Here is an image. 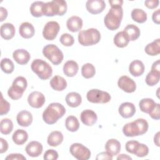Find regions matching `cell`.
Wrapping results in <instances>:
<instances>
[{"label": "cell", "instance_id": "55", "mask_svg": "<svg viewBox=\"0 0 160 160\" xmlns=\"http://www.w3.org/2000/svg\"><path fill=\"white\" fill-rule=\"evenodd\" d=\"M117 159L118 160H120V159H122V160H130L132 159V158L130 157L129 156L127 155V154H122L119 155L117 157Z\"/></svg>", "mask_w": 160, "mask_h": 160}, {"label": "cell", "instance_id": "14", "mask_svg": "<svg viewBox=\"0 0 160 160\" xmlns=\"http://www.w3.org/2000/svg\"><path fill=\"white\" fill-rule=\"evenodd\" d=\"M86 9L92 14L101 13L106 8V3L103 0H88L86 3Z\"/></svg>", "mask_w": 160, "mask_h": 160}, {"label": "cell", "instance_id": "22", "mask_svg": "<svg viewBox=\"0 0 160 160\" xmlns=\"http://www.w3.org/2000/svg\"><path fill=\"white\" fill-rule=\"evenodd\" d=\"M19 32L21 36L23 38L29 39L34 36L35 34V29L31 23L24 22L19 26Z\"/></svg>", "mask_w": 160, "mask_h": 160}, {"label": "cell", "instance_id": "20", "mask_svg": "<svg viewBox=\"0 0 160 160\" xmlns=\"http://www.w3.org/2000/svg\"><path fill=\"white\" fill-rule=\"evenodd\" d=\"M82 19L77 16H72L68 18L66 22V26L69 31L76 32L80 31L82 27Z\"/></svg>", "mask_w": 160, "mask_h": 160}, {"label": "cell", "instance_id": "11", "mask_svg": "<svg viewBox=\"0 0 160 160\" xmlns=\"http://www.w3.org/2000/svg\"><path fill=\"white\" fill-rule=\"evenodd\" d=\"M60 29V26L56 21H51L48 22L42 30V36L44 39L48 41L54 40Z\"/></svg>", "mask_w": 160, "mask_h": 160}, {"label": "cell", "instance_id": "37", "mask_svg": "<svg viewBox=\"0 0 160 160\" xmlns=\"http://www.w3.org/2000/svg\"><path fill=\"white\" fill-rule=\"evenodd\" d=\"M96 74V69L91 63H86L81 68V74L86 79H89Z\"/></svg>", "mask_w": 160, "mask_h": 160}, {"label": "cell", "instance_id": "4", "mask_svg": "<svg viewBox=\"0 0 160 160\" xmlns=\"http://www.w3.org/2000/svg\"><path fill=\"white\" fill-rule=\"evenodd\" d=\"M67 11V3L64 0H53L44 4L43 16H63Z\"/></svg>", "mask_w": 160, "mask_h": 160}, {"label": "cell", "instance_id": "1", "mask_svg": "<svg viewBox=\"0 0 160 160\" xmlns=\"http://www.w3.org/2000/svg\"><path fill=\"white\" fill-rule=\"evenodd\" d=\"M66 113V109L59 102H52L48 105L42 113V119L48 124H53Z\"/></svg>", "mask_w": 160, "mask_h": 160}, {"label": "cell", "instance_id": "48", "mask_svg": "<svg viewBox=\"0 0 160 160\" xmlns=\"http://www.w3.org/2000/svg\"><path fill=\"white\" fill-rule=\"evenodd\" d=\"M159 4V1L158 0H147L144 1L145 6L149 9H155L156 8Z\"/></svg>", "mask_w": 160, "mask_h": 160}, {"label": "cell", "instance_id": "31", "mask_svg": "<svg viewBox=\"0 0 160 160\" xmlns=\"http://www.w3.org/2000/svg\"><path fill=\"white\" fill-rule=\"evenodd\" d=\"M144 50L146 53L149 56H155L158 55L160 53V39L158 38L148 44Z\"/></svg>", "mask_w": 160, "mask_h": 160}, {"label": "cell", "instance_id": "26", "mask_svg": "<svg viewBox=\"0 0 160 160\" xmlns=\"http://www.w3.org/2000/svg\"><path fill=\"white\" fill-rule=\"evenodd\" d=\"M64 139L63 134L61 132L58 131H52L48 136L47 142L52 147H56L61 144Z\"/></svg>", "mask_w": 160, "mask_h": 160}, {"label": "cell", "instance_id": "28", "mask_svg": "<svg viewBox=\"0 0 160 160\" xmlns=\"http://www.w3.org/2000/svg\"><path fill=\"white\" fill-rule=\"evenodd\" d=\"M105 149L112 156L117 155L121 150V143L116 139H110L105 144Z\"/></svg>", "mask_w": 160, "mask_h": 160}, {"label": "cell", "instance_id": "41", "mask_svg": "<svg viewBox=\"0 0 160 160\" xmlns=\"http://www.w3.org/2000/svg\"><path fill=\"white\" fill-rule=\"evenodd\" d=\"M149 153V148L148 147L142 143H138L137 145L134 154H135L138 157H144L146 156Z\"/></svg>", "mask_w": 160, "mask_h": 160}, {"label": "cell", "instance_id": "5", "mask_svg": "<svg viewBox=\"0 0 160 160\" xmlns=\"http://www.w3.org/2000/svg\"><path fill=\"white\" fill-rule=\"evenodd\" d=\"M101 39L100 32L95 28H89L81 31L78 34V41L84 46L94 45Z\"/></svg>", "mask_w": 160, "mask_h": 160}, {"label": "cell", "instance_id": "8", "mask_svg": "<svg viewBox=\"0 0 160 160\" xmlns=\"http://www.w3.org/2000/svg\"><path fill=\"white\" fill-rule=\"evenodd\" d=\"M42 54L54 65L61 64L64 59L62 52L57 46L53 44L45 46L42 49Z\"/></svg>", "mask_w": 160, "mask_h": 160}, {"label": "cell", "instance_id": "17", "mask_svg": "<svg viewBox=\"0 0 160 160\" xmlns=\"http://www.w3.org/2000/svg\"><path fill=\"white\" fill-rule=\"evenodd\" d=\"M12 57L18 64L20 65H24L30 60L31 55L26 49H18L13 52Z\"/></svg>", "mask_w": 160, "mask_h": 160}, {"label": "cell", "instance_id": "2", "mask_svg": "<svg viewBox=\"0 0 160 160\" xmlns=\"http://www.w3.org/2000/svg\"><path fill=\"white\" fill-rule=\"evenodd\" d=\"M149 128L147 121L139 118L135 121L126 124L122 128V132L127 137H134L145 134Z\"/></svg>", "mask_w": 160, "mask_h": 160}, {"label": "cell", "instance_id": "53", "mask_svg": "<svg viewBox=\"0 0 160 160\" xmlns=\"http://www.w3.org/2000/svg\"><path fill=\"white\" fill-rule=\"evenodd\" d=\"M151 71L160 72V61H159V59H158L153 62V64L151 66Z\"/></svg>", "mask_w": 160, "mask_h": 160}, {"label": "cell", "instance_id": "46", "mask_svg": "<svg viewBox=\"0 0 160 160\" xmlns=\"http://www.w3.org/2000/svg\"><path fill=\"white\" fill-rule=\"evenodd\" d=\"M151 118L155 120H159L160 118V105L159 103H156L154 108L149 113Z\"/></svg>", "mask_w": 160, "mask_h": 160}, {"label": "cell", "instance_id": "33", "mask_svg": "<svg viewBox=\"0 0 160 160\" xmlns=\"http://www.w3.org/2000/svg\"><path fill=\"white\" fill-rule=\"evenodd\" d=\"M113 41L114 44L118 48H124L128 46L129 42V40L124 31H119L114 36Z\"/></svg>", "mask_w": 160, "mask_h": 160}, {"label": "cell", "instance_id": "42", "mask_svg": "<svg viewBox=\"0 0 160 160\" xmlns=\"http://www.w3.org/2000/svg\"><path fill=\"white\" fill-rule=\"evenodd\" d=\"M59 41L64 46H71L74 43V39L72 35L68 33H64L61 36Z\"/></svg>", "mask_w": 160, "mask_h": 160}, {"label": "cell", "instance_id": "12", "mask_svg": "<svg viewBox=\"0 0 160 160\" xmlns=\"http://www.w3.org/2000/svg\"><path fill=\"white\" fill-rule=\"evenodd\" d=\"M118 87L128 93H131L136 91V82L127 76H121L118 81Z\"/></svg>", "mask_w": 160, "mask_h": 160}, {"label": "cell", "instance_id": "45", "mask_svg": "<svg viewBox=\"0 0 160 160\" xmlns=\"http://www.w3.org/2000/svg\"><path fill=\"white\" fill-rule=\"evenodd\" d=\"M138 143H139V142L138 141H134V140L128 141L125 146L126 150L129 153L134 154L135 149H136L137 145L138 144Z\"/></svg>", "mask_w": 160, "mask_h": 160}, {"label": "cell", "instance_id": "3", "mask_svg": "<svg viewBox=\"0 0 160 160\" xmlns=\"http://www.w3.org/2000/svg\"><path fill=\"white\" fill-rule=\"evenodd\" d=\"M123 17L122 6H112L104 17V23L109 30L118 29L121 23Z\"/></svg>", "mask_w": 160, "mask_h": 160}, {"label": "cell", "instance_id": "43", "mask_svg": "<svg viewBox=\"0 0 160 160\" xmlns=\"http://www.w3.org/2000/svg\"><path fill=\"white\" fill-rule=\"evenodd\" d=\"M10 109V104L3 98L2 94H1V101H0V115L3 116L6 114Z\"/></svg>", "mask_w": 160, "mask_h": 160}, {"label": "cell", "instance_id": "36", "mask_svg": "<svg viewBox=\"0 0 160 160\" xmlns=\"http://www.w3.org/2000/svg\"><path fill=\"white\" fill-rule=\"evenodd\" d=\"M44 2L42 1H34L30 6V12L32 16L40 18L43 16L42 9Z\"/></svg>", "mask_w": 160, "mask_h": 160}, {"label": "cell", "instance_id": "35", "mask_svg": "<svg viewBox=\"0 0 160 160\" xmlns=\"http://www.w3.org/2000/svg\"><path fill=\"white\" fill-rule=\"evenodd\" d=\"M66 129L71 132H76L79 128V122L78 118L74 116H69L65 121Z\"/></svg>", "mask_w": 160, "mask_h": 160}, {"label": "cell", "instance_id": "49", "mask_svg": "<svg viewBox=\"0 0 160 160\" xmlns=\"http://www.w3.org/2000/svg\"><path fill=\"white\" fill-rule=\"evenodd\" d=\"M97 160H101V159H108L111 160L112 159V156L109 154V152H102L97 155V157L96 158Z\"/></svg>", "mask_w": 160, "mask_h": 160}, {"label": "cell", "instance_id": "29", "mask_svg": "<svg viewBox=\"0 0 160 160\" xmlns=\"http://www.w3.org/2000/svg\"><path fill=\"white\" fill-rule=\"evenodd\" d=\"M66 102L69 107L76 108L81 104L82 98L79 93L76 92H71L66 95Z\"/></svg>", "mask_w": 160, "mask_h": 160}, {"label": "cell", "instance_id": "9", "mask_svg": "<svg viewBox=\"0 0 160 160\" xmlns=\"http://www.w3.org/2000/svg\"><path fill=\"white\" fill-rule=\"evenodd\" d=\"M86 98L88 101L92 103L104 104L111 101V95L106 91L98 89H92L88 91Z\"/></svg>", "mask_w": 160, "mask_h": 160}, {"label": "cell", "instance_id": "34", "mask_svg": "<svg viewBox=\"0 0 160 160\" xmlns=\"http://www.w3.org/2000/svg\"><path fill=\"white\" fill-rule=\"evenodd\" d=\"M131 14L132 20L138 23H144L146 21L148 18L146 12L141 9L136 8L132 9Z\"/></svg>", "mask_w": 160, "mask_h": 160}, {"label": "cell", "instance_id": "25", "mask_svg": "<svg viewBox=\"0 0 160 160\" xmlns=\"http://www.w3.org/2000/svg\"><path fill=\"white\" fill-rule=\"evenodd\" d=\"M51 87L55 91H61L65 89L67 87V82L62 76L56 75L54 76L50 81Z\"/></svg>", "mask_w": 160, "mask_h": 160}, {"label": "cell", "instance_id": "18", "mask_svg": "<svg viewBox=\"0 0 160 160\" xmlns=\"http://www.w3.org/2000/svg\"><path fill=\"white\" fill-rule=\"evenodd\" d=\"M119 114L124 118H129L134 116L136 112V108L134 104L129 102L122 103L118 109Z\"/></svg>", "mask_w": 160, "mask_h": 160}, {"label": "cell", "instance_id": "50", "mask_svg": "<svg viewBox=\"0 0 160 160\" xmlns=\"http://www.w3.org/2000/svg\"><path fill=\"white\" fill-rule=\"evenodd\" d=\"M152 19L154 22L157 24H159L160 23V9H158L155 11L152 15Z\"/></svg>", "mask_w": 160, "mask_h": 160}, {"label": "cell", "instance_id": "44", "mask_svg": "<svg viewBox=\"0 0 160 160\" xmlns=\"http://www.w3.org/2000/svg\"><path fill=\"white\" fill-rule=\"evenodd\" d=\"M43 158L46 160H56L58 158V153L54 149H48L44 152Z\"/></svg>", "mask_w": 160, "mask_h": 160}, {"label": "cell", "instance_id": "30", "mask_svg": "<svg viewBox=\"0 0 160 160\" xmlns=\"http://www.w3.org/2000/svg\"><path fill=\"white\" fill-rule=\"evenodd\" d=\"M28 139V132L24 129H17L12 136L13 142L17 145H22Z\"/></svg>", "mask_w": 160, "mask_h": 160}, {"label": "cell", "instance_id": "21", "mask_svg": "<svg viewBox=\"0 0 160 160\" xmlns=\"http://www.w3.org/2000/svg\"><path fill=\"white\" fill-rule=\"evenodd\" d=\"M145 67L143 62L138 59L132 61L129 66V71L134 77L141 76L144 72Z\"/></svg>", "mask_w": 160, "mask_h": 160}, {"label": "cell", "instance_id": "47", "mask_svg": "<svg viewBox=\"0 0 160 160\" xmlns=\"http://www.w3.org/2000/svg\"><path fill=\"white\" fill-rule=\"evenodd\" d=\"M5 159L6 160H26V159L25 156L19 153L10 154Z\"/></svg>", "mask_w": 160, "mask_h": 160}, {"label": "cell", "instance_id": "32", "mask_svg": "<svg viewBox=\"0 0 160 160\" xmlns=\"http://www.w3.org/2000/svg\"><path fill=\"white\" fill-rule=\"evenodd\" d=\"M156 103L151 98H143L140 100L139 106L140 110L145 113L149 114L156 106Z\"/></svg>", "mask_w": 160, "mask_h": 160}, {"label": "cell", "instance_id": "38", "mask_svg": "<svg viewBox=\"0 0 160 160\" xmlns=\"http://www.w3.org/2000/svg\"><path fill=\"white\" fill-rule=\"evenodd\" d=\"M13 129L12 121L9 118H4L1 121L0 131L2 134L7 135L11 132Z\"/></svg>", "mask_w": 160, "mask_h": 160}, {"label": "cell", "instance_id": "54", "mask_svg": "<svg viewBox=\"0 0 160 160\" xmlns=\"http://www.w3.org/2000/svg\"><path fill=\"white\" fill-rule=\"evenodd\" d=\"M109 3L112 6H122L123 1L121 0H114V1H109Z\"/></svg>", "mask_w": 160, "mask_h": 160}, {"label": "cell", "instance_id": "16", "mask_svg": "<svg viewBox=\"0 0 160 160\" xmlns=\"http://www.w3.org/2000/svg\"><path fill=\"white\" fill-rule=\"evenodd\" d=\"M26 153L31 157L36 158L41 154L43 147L41 143L38 141H33L28 144L25 148Z\"/></svg>", "mask_w": 160, "mask_h": 160}, {"label": "cell", "instance_id": "7", "mask_svg": "<svg viewBox=\"0 0 160 160\" xmlns=\"http://www.w3.org/2000/svg\"><path fill=\"white\" fill-rule=\"evenodd\" d=\"M28 86L27 80L22 76H18L13 81L12 86L8 91V94L13 100L20 99Z\"/></svg>", "mask_w": 160, "mask_h": 160}, {"label": "cell", "instance_id": "19", "mask_svg": "<svg viewBox=\"0 0 160 160\" xmlns=\"http://www.w3.org/2000/svg\"><path fill=\"white\" fill-rule=\"evenodd\" d=\"M16 120L19 126L28 127L32 122V115L30 112L23 110L18 112L16 116Z\"/></svg>", "mask_w": 160, "mask_h": 160}, {"label": "cell", "instance_id": "15", "mask_svg": "<svg viewBox=\"0 0 160 160\" xmlns=\"http://www.w3.org/2000/svg\"><path fill=\"white\" fill-rule=\"evenodd\" d=\"M81 120L82 122L88 126L94 125L98 120L96 113L91 109H85L81 113Z\"/></svg>", "mask_w": 160, "mask_h": 160}, {"label": "cell", "instance_id": "23", "mask_svg": "<svg viewBox=\"0 0 160 160\" xmlns=\"http://www.w3.org/2000/svg\"><path fill=\"white\" fill-rule=\"evenodd\" d=\"M0 31L1 37L6 40L12 39L14 36L16 32L14 25L9 22H6L2 24L0 28Z\"/></svg>", "mask_w": 160, "mask_h": 160}, {"label": "cell", "instance_id": "27", "mask_svg": "<svg viewBox=\"0 0 160 160\" xmlns=\"http://www.w3.org/2000/svg\"><path fill=\"white\" fill-rule=\"evenodd\" d=\"M123 31L127 36L129 41H134L136 40L139 37L141 34L139 28L132 24L127 25L124 29Z\"/></svg>", "mask_w": 160, "mask_h": 160}, {"label": "cell", "instance_id": "40", "mask_svg": "<svg viewBox=\"0 0 160 160\" xmlns=\"http://www.w3.org/2000/svg\"><path fill=\"white\" fill-rule=\"evenodd\" d=\"M0 66L1 70L6 74L12 73L14 69V64L9 58H3L1 61Z\"/></svg>", "mask_w": 160, "mask_h": 160}, {"label": "cell", "instance_id": "10", "mask_svg": "<svg viewBox=\"0 0 160 160\" xmlns=\"http://www.w3.org/2000/svg\"><path fill=\"white\" fill-rule=\"evenodd\" d=\"M69 151L71 155L78 160H88L90 158L91 154L88 148L78 142L72 144Z\"/></svg>", "mask_w": 160, "mask_h": 160}, {"label": "cell", "instance_id": "52", "mask_svg": "<svg viewBox=\"0 0 160 160\" xmlns=\"http://www.w3.org/2000/svg\"><path fill=\"white\" fill-rule=\"evenodd\" d=\"M0 21L2 22L3 21H4L7 16H8V11L6 8H3V7H1L0 8Z\"/></svg>", "mask_w": 160, "mask_h": 160}, {"label": "cell", "instance_id": "13", "mask_svg": "<svg viewBox=\"0 0 160 160\" xmlns=\"http://www.w3.org/2000/svg\"><path fill=\"white\" fill-rule=\"evenodd\" d=\"M46 101L45 96L39 91H33L29 94L28 98V102L30 106L34 108H41Z\"/></svg>", "mask_w": 160, "mask_h": 160}, {"label": "cell", "instance_id": "6", "mask_svg": "<svg viewBox=\"0 0 160 160\" xmlns=\"http://www.w3.org/2000/svg\"><path fill=\"white\" fill-rule=\"evenodd\" d=\"M31 68L32 71L42 80H46L52 76L51 66L42 59H34L31 63Z\"/></svg>", "mask_w": 160, "mask_h": 160}, {"label": "cell", "instance_id": "51", "mask_svg": "<svg viewBox=\"0 0 160 160\" xmlns=\"http://www.w3.org/2000/svg\"><path fill=\"white\" fill-rule=\"evenodd\" d=\"M0 141H1V149H0V152L1 154L7 151L8 149V142L4 139L3 138H0Z\"/></svg>", "mask_w": 160, "mask_h": 160}, {"label": "cell", "instance_id": "56", "mask_svg": "<svg viewBox=\"0 0 160 160\" xmlns=\"http://www.w3.org/2000/svg\"><path fill=\"white\" fill-rule=\"evenodd\" d=\"M159 134L160 132H158L154 137V142L157 146H159Z\"/></svg>", "mask_w": 160, "mask_h": 160}, {"label": "cell", "instance_id": "24", "mask_svg": "<svg viewBox=\"0 0 160 160\" xmlns=\"http://www.w3.org/2000/svg\"><path fill=\"white\" fill-rule=\"evenodd\" d=\"M79 66L74 61H68L63 66V72L68 77H74L77 74Z\"/></svg>", "mask_w": 160, "mask_h": 160}, {"label": "cell", "instance_id": "39", "mask_svg": "<svg viewBox=\"0 0 160 160\" xmlns=\"http://www.w3.org/2000/svg\"><path fill=\"white\" fill-rule=\"evenodd\" d=\"M159 79H160V72H158L154 71H151L146 75L145 81L148 86H153L159 82Z\"/></svg>", "mask_w": 160, "mask_h": 160}]
</instances>
